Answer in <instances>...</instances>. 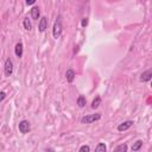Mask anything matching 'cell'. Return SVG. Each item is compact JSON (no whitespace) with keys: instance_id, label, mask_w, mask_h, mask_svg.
Returning a JSON list of instances; mask_svg holds the SVG:
<instances>
[{"instance_id":"obj_1","label":"cell","mask_w":152,"mask_h":152,"mask_svg":"<svg viewBox=\"0 0 152 152\" xmlns=\"http://www.w3.org/2000/svg\"><path fill=\"white\" fill-rule=\"evenodd\" d=\"M62 31H63V27H62V18H61V15L57 18V20L55 21V24H53V28H52V36H53V38H59L61 37V34H62Z\"/></svg>"},{"instance_id":"obj_2","label":"cell","mask_w":152,"mask_h":152,"mask_svg":"<svg viewBox=\"0 0 152 152\" xmlns=\"http://www.w3.org/2000/svg\"><path fill=\"white\" fill-rule=\"evenodd\" d=\"M101 119V114L100 113H95V114H89V115H86L81 119V124H91V122H95L97 120Z\"/></svg>"},{"instance_id":"obj_3","label":"cell","mask_w":152,"mask_h":152,"mask_svg":"<svg viewBox=\"0 0 152 152\" xmlns=\"http://www.w3.org/2000/svg\"><path fill=\"white\" fill-rule=\"evenodd\" d=\"M18 128H19L20 133L26 134V133H28V132H30V128H31V127H30V122H28L27 120H21V121L19 122Z\"/></svg>"},{"instance_id":"obj_4","label":"cell","mask_w":152,"mask_h":152,"mask_svg":"<svg viewBox=\"0 0 152 152\" xmlns=\"http://www.w3.org/2000/svg\"><path fill=\"white\" fill-rule=\"evenodd\" d=\"M13 72V63L11 61V58H7L5 62V75L6 76H11Z\"/></svg>"},{"instance_id":"obj_5","label":"cell","mask_w":152,"mask_h":152,"mask_svg":"<svg viewBox=\"0 0 152 152\" xmlns=\"http://www.w3.org/2000/svg\"><path fill=\"white\" fill-rule=\"evenodd\" d=\"M133 125V121L132 120H127V121H124L121 122L119 126H118V131L119 132H124V131H127L129 127H132Z\"/></svg>"},{"instance_id":"obj_6","label":"cell","mask_w":152,"mask_h":152,"mask_svg":"<svg viewBox=\"0 0 152 152\" xmlns=\"http://www.w3.org/2000/svg\"><path fill=\"white\" fill-rule=\"evenodd\" d=\"M152 77V70L148 69L146 71H144L141 75H140V82H148Z\"/></svg>"},{"instance_id":"obj_7","label":"cell","mask_w":152,"mask_h":152,"mask_svg":"<svg viewBox=\"0 0 152 152\" xmlns=\"http://www.w3.org/2000/svg\"><path fill=\"white\" fill-rule=\"evenodd\" d=\"M38 28H39L40 32H44L48 28V18L46 17H42L40 18L39 24H38Z\"/></svg>"},{"instance_id":"obj_8","label":"cell","mask_w":152,"mask_h":152,"mask_svg":"<svg viewBox=\"0 0 152 152\" xmlns=\"http://www.w3.org/2000/svg\"><path fill=\"white\" fill-rule=\"evenodd\" d=\"M31 17H32V19H34V20H38V19H39V17H40L39 7L34 6V7L31 8Z\"/></svg>"},{"instance_id":"obj_9","label":"cell","mask_w":152,"mask_h":152,"mask_svg":"<svg viewBox=\"0 0 152 152\" xmlns=\"http://www.w3.org/2000/svg\"><path fill=\"white\" fill-rule=\"evenodd\" d=\"M75 76H76V74H75V71H74L72 69H68V70H66L65 77H66V81H68L69 83H71V82L75 80Z\"/></svg>"},{"instance_id":"obj_10","label":"cell","mask_w":152,"mask_h":152,"mask_svg":"<svg viewBox=\"0 0 152 152\" xmlns=\"http://www.w3.org/2000/svg\"><path fill=\"white\" fill-rule=\"evenodd\" d=\"M14 53H15V56L19 57V58L23 56V44H21V43H18V44L15 45V48H14Z\"/></svg>"},{"instance_id":"obj_11","label":"cell","mask_w":152,"mask_h":152,"mask_svg":"<svg viewBox=\"0 0 152 152\" xmlns=\"http://www.w3.org/2000/svg\"><path fill=\"white\" fill-rule=\"evenodd\" d=\"M141 147H142V141H141V140H137V141L133 142V145H132V151H133V152H137V151H139Z\"/></svg>"},{"instance_id":"obj_12","label":"cell","mask_w":152,"mask_h":152,"mask_svg":"<svg viewBox=\"0 0 152 152\" xmlns=\"http://www.w3.org/2000/svg\"><path fill=\"white\" fill-rule=\"evenodd\" d=\"M86 103H87V100H86V97H84L83 95H80V96L77 97V104H78V107L83 108V107L86 106Z\"/></svg>"},{"instance_id":"obj_13","label":"cell","mask_w":152,"mask_h":152,"mask_svg":"<svg viewBox=\"0 0 152 152\" xmlns=\"http://www.w3.org/2000/svg\"><path fill=\"white\" fill-rule=\"evenodd\" d=\"M113 152H127V145L126 144H120L114 148Z\"/></svg>"},{"instance_id":"obj_14","label":"cell","mask_w":152,"mask_h":152,"mask_svg":"<svg viewBox=\"0 0 152 152\" xmlns=\"http://www.w3.org/2000/svg\"><path fill=\"white\" fill-rule=\"evenodd\" d=\"M100 103H101V97H100V96H96V97L93 100V102H91V108H93V109H96V108L100 106Z\"/></svg>"},{"instance_id":"obj_15","label":"cell","mask_w":152,"mask_h":152,"mask_svg":"<svg viewBox=\"0 0 152 152\" xmlns=\"http://www.w3.org/2000/svg\"><path fill=\"white\" fill-rule=\"evenodd\" d=\"M107 151V147L103 142H99L97 146L95 147V152H106Z\"/></svg>"},{"instance_id":"obj_16","label":"cell","mask_w":152,"mask_h":152,"mask_svg":"<svg viewBox=\"0 0 152 152\" xmlns=\"http://www.w3.org/2000/svg\"><path fill=\"white\" fill-rule=\"evenodd\" d=\"M23 25H24L25 30H27V31H30V30L32 28V24H31V21H30V19H28V18H25V19H24Z\"/></svg>"},{"instance_id":"obj_17","label":"cell","mask_w":152,"mask_h":152,"mask_svg":"<svg viewBox=\"0 0 152 152\" xmlns=\"http://www.w3.org/2000/svg\"><path fill=\"white\" fill-rule=\"evenodd\" d=\"M78 152H90V147L89 145H82L78 150Z\"/></svg>"},{"instance_id":"obj_18","label":"cell","mask_w":152,"mask_h":152,"mask_svg":"<svg viewBox=\"0 0 152 152\" xmlns=\"http://www.w3.org/2000/svg\"><path fill=\"white\" fill-rule=\"evenodd\" d=\"M81 24H82V26H83V27H86V26L88 25V18H83Z\"/></svg>"},{"instance_id":"obj_19","label":"cell","mask_w":152,"mask_h":152,"mask_svg":"<svg viewBox=\"0 0 152 152\" xmlns=\"http://www.w3.org/2000/svg\"><path fill=\"white\" fill-rule=\"evenodd\" d=\"M6 97V93L5 91H0V102Z\"/></svg>"},{"instance_id":"obj_20","label":"cell","mask_w":152,"mask_h":152,"mask_svg":"<svg viewBox=\"0 0 152 152\" xmlns=\"http://www.w3.org/2000/svg\"><path fill=\"white\" fill-rule=\"evenodd\" d=\"M36 2V0H27L26 1V5H33Z\"/></svg>"}]
</instances>
